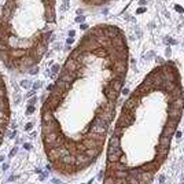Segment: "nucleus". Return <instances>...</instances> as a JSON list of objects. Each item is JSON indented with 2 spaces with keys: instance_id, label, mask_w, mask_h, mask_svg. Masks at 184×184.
Instances as JSON below:
<instances>
[{
  "instance_id": "obj_1",
  "label": "nucleus",
  "mask_w": 184,
  "mask_h": 184,
  "mask_svg": "<svg viewBox=\"0 0 184 184\" xmlns=\"http://www.w3.org/2000/svg\"><path fill=\"white\" fill-rule=\"evenodd\" d=\"M170 107H172V109H179V110H181L184 107V100H183V98L179 96V98H174V99H172Z\"/></svg>"
},
{
  "instance_id": "obj_2",
  "label": "nucleus",
  "mask_w": 184,
  "mask_h": 184,
  "mask_svg": "<svg viewBox=\"0 0 184 184\" xmlns=\"http://www.w3.org/2000/svg\"><path fill=\"white\" fill-rule=\"evenodd\" d=\"M181 116V110L179 109H172V107H169V118L172 119H179Z\"/></svg>"
},
{
  "instance_id": "obj_3",
  "label": "nucleus",
  "mask_w": 184,
  "mask_h": 184,
  "mask_svg": "<svg viewBox=\"0 0 184 184\" xmlns=\"http://www.w3.org/2000/svg\"><path fill=\"white\" fill-rule=\"evenodd\" d=\"M158 143H159L161 146H165V147H169V146H170V136L162 135L161 137H159Z\"/></svg>"
},
{
  "instance_id": "obj_4",
  "label": "nucleus",
  "mask_w": 184,
  "mask_h": 184,
  "mask_svg": "<svg viewBox=\"0 0 184 184\" xmlns=\"http://www.w3.org/2000/svg\"><path fill=\"white\" fill-rule=\"evenodd\" d=\"M47 20L54 21V11H52V6H50L48 8H47Z\"/></svg>"
},
{
  "instance_id": "obj_5",
  "label": "nucleus",
  "mask_w": 184,
  "mask_h": 184,
  "mask_svg": "<svg viewBox=\"0 0 184 184\" xmlns=\"http://www.w3.org/2000/svg\"><path fill=\"white\" fill-rule=\"evenodd\" d=\"M10 14H11V8H8V7L4 6V8H3V17H8V18H10Z\"/></svg>"
},
{
  "instance_id": "obj_6",
  "label": "nucleus",
  "mask_w": 184,
  "mask_h": 184,
  "mask_svg": "<svg viewBox=\"0 0 184 184\" xmlns=\"http://www.w3.org/2000/svg\"><path fill=\"white\" fill-rule=\"evenodd\" d=\"M91 2H92V3H95V4H99V3H102L103 0H91Z\"/></svg>"
},
{
  "instance_id": "obj_7",
  "label": "nucleus",
  "mask_w": 184,
  "mask_h": 184,
  "mask_svg": "<svg viewBox=\"0 0 184 184\" xmlns=\"http://www.w3.org/2000/svg\"><path fill=\"white\" fill-rule=\"evenodd\" d=\"M37 70H39V69H36V68H33V69H32V70H30V73H32V74H35V73H36V71H37Z\"/></svg>"
},
{
  "instance_id": "obj_8",
  "label": "nucleus",
  "mask_w": 184,
  "mask_h": 184,
  "mask_svg": "<svg viewBox=\"0 0 184 184\" xmlns=\"http://www.w3.org/2000/svg\"><path fill=\"white\" fill-rule=\"evenodd\" d=\"M176 10H177V11H179V13H183V8H181V7H179V6H177V7H176Z\"/></svg>"
},
{
  "instance_id": "obj_9",
  "label": "nucleus",
  "mask_w": 184,
  "mask_h": 184,
  "mask_svg": "<svg viewBox=\"0 0 184 184\" xmlns=\"http://www.w3.org/2000/svg\"><path fill=\"white\" fill-rule=\"evenodd\" d=\"M176 136H177L179 139H180V137H181V132H177V133H176Z\"/></svg>"
}]
</instances>
